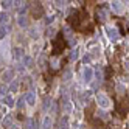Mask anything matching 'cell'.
<instances>
[{
  "label": "cell",
  "mask_w": 129,
  "mask_h": 129,
  "mask_svg": "<svg viewBox=\"0 0 129 129\" xmlns=\"http://www.w3.org/2000/svg\"><path fill=\"white\" fill-rule=\"evenodd\" d=\"M66 45H67V42L64 39V34L58 33L56 38L51 41V54L53 56H59V54L64 51V48H66Z\"/></svg>",
  "instance_id": "6da1fadb"
},
{
  "label": "cell",
  "mask_w": 129,
  "mask_h": 129,
  "mask_svg": "<svg viewBox=\"0 0 129 129\" xmlns=\"http://www.w3.org/2000/svg\"><path fill=\"white\" fill-rule=\"evenodd\" d=\"M30 16L33 19H42L45 16V10H44V5L42 3H38V2H33L30 5Z\"/></svg>",
  "instance_id": "7a4b0ae2"
},
{
  "label": "cell",
  "mask_w": 129,
  "mask_h": 129,
  "mask_svg": "<svg viewBox=\"0 0 129 129\" xmlns=\"http://www.w3.org/2000/svg\"><path fill=\"white\" fill-rule=\"evenodd\" d=\"M16 25H17V28H20V30H28L30 28L28 17L26 16H16Z\"/></svg>",
  "instance_id": "3957f363"
},
{
  "label": "cell",
  "mask_w": 129,
  "mask_h": 129,
  "mask_svg": "<svg viewBox=\"0 0 129 129\" xmlns=\"http://www.w3.org/2000/svg\"><path fill=\"white\" fill-rule=\"evenodd\" d=\"M96 100H98V106L101 109H107L110 106V98L107 95H104V93H98L96 95Z\"/></svg>",
  "instance_id": "277c9868"
},
{
  "label": "cell",
  "mask_w": 129,
  "mask_h": 129,
  "mask_svg": "<svg viewBox=\"0 0 129 129\" xmlns=\"http://www.w3.org/2000/svg\"><path fill=\"white\" fill-rule=\"evenodd\" d=\"M51 126H53V118H51V115L50 114L44 115L42 120H41V123H39V127L41 129H51Z\"/></svg>",
  "instance_id": "5b68a950"
},
{
  "label": "cell",
  "mask_w": 129,
  "mask_h": 129,
  "mask_svg": "<svg viewBox=\"0 0 129 129\" xmlns=\"http://www.w3.org/2000/svg\"><path fill=\"white\" fill-rule=\"evenodd\" d=\"M93 75H95V72H93L92 67H84L82 69V79H84V82H90L93 79Z\"/></svg>",
  "instance_id": "8992f818"
},
{
  "label": "cell",
  "mask_w": 129,
  "mask_h": 129,
  "mask_svg": "<svg viewBox=\"0 0 129 129\" xmlns=\"http://www.w3.org/2000/svg\"><path fill=\"white\" fill-rule=\"evenodd\" d=\"M11 13L8 11H0V26H5V25H10L11 23Z\"/></svg>",
  "instance_id": "52a82bcc"
},
{
  "label": "cell",
  "mask_w": 129,
  "mask_h": 129,
  "mask_svg": "<svg viewBox=\"0 0 129 129\" xmlns=\"http://www.w3.org/2000/svg\"><path fill=\"white\" fill-rule=\"evenodd\" d=\"M107 36L112 41H117L118 38H120V31H118V28H115V26H109L107 28Z\"/></svg>",
  "instance_id": "ba28073f"
},
{
  "label": "cell",
  "mask_w": 129,
  "mask_h": 129,
  "mask_svg": "<svg viewBox=\"0 0 129 129\" xmlns=\"http://www.w3.org/2000/svg\"><path fill=\"white\" fill-rule=\"evenodd\" d=\"M112 75H114V69H112V66H107L106 70H104V78H106L107 81H110V79H112Z\"/></svg>",
  "instance_id": "9c48e42d"
},
{
  "label": "cell",
  "mask_w": 129,
  "mask_h": 129,
  "mask_svg": "<svg viewBox=\"0 0 129 129\" xmlns=\"http://www.w3.org/2000/svg\"><path fill=\"white\" fill-rule=\"evenodd\" d=\"M78 56H79L78 50H73V51L70 53V61H73V59H78Z\"/></svg>",
  "instance_id": "30bf717a"
},
{
  "label": "cell",
  "mask_w": 129,
  "mask_h": 129,
  "mask_svg": "<svg viewBox=\"0 0 129 129\" xmlns=\"http://www.w3.org/2000/svg\"><path fill=\"white\" fill-rule=\"evenodd\" d=\"M70 78H72V72H70V70H66V73H64V79L69 81Z\"/></svg>",
  "instance_id": "8fae6325"
}]
</instances>
